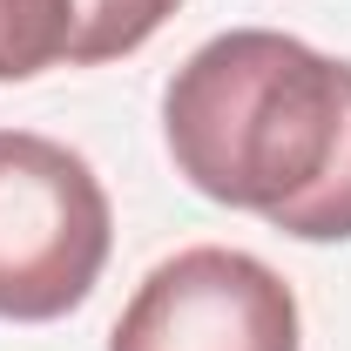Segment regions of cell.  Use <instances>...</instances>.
<instances>
[{
	"mask_svg": "<svg viewBox=\"0 0 351 351\" xmlns=\"http://www.w3.org/2000/svg\"><path fill=\"white\" fill-rule=\"evenodd\" d=\"M176 176L298 243H351V61L277 27L203 41L162 88Z\"/></svg>",
	"mask_w": 351,
	"mask_h": 351,
	"instance_id": "obj_1",
	"label": "cell"
},
{
	"mask_svg": "<svg viewBox=\"0 0 351 351\" xmlns=\"http://www.w3.org/2000/svg\"><path fill=\"white\" fill-rule=\"evenodd\" d=\"M115 210L82 149L0 129V317L54 324L101 284Z\"/></svg>",
	"mask_w": 351,
	"mask_h": 351,
	"instance_id": "obj_2",
	"label": "cell"
},
{
	"mask_svg": "<svg viewBox=\"0 0 351 351\" xmlns=\"http://www.w3.org/2000/svg\"><path fill=\"white\" fill-rule=\"evenodd\" d=\"M298 298L250 250L196 243L162 257L122 304L108 351H298Z\"/></svg>",
	"mask_w": 351,
	"mask_h": 351,
	"instance_id": "obj_3",
	"label": "cell"
},
{
	"mask_svg": "<svg viewBox=\"0 0 351 351\" xmlns=\"http://www.w3.org/2000/svg\"><path fill=\"white\" fill-rule=\"evenodd\" d=\"M75 47V0H0V82H34Z\"/></svg>",
	"mask_w": 351,
	"mask_h": 351,
	"instance_id": "obj_4",
	"label": "cell"
},
{
	"mask_svg": "<svg viewBox=\"0 0 351 351\" xmlns=\"http://www.w3.org/2000/svg\"><path fill=\"white\" fill-rule=\"evenodd\" d=\"M176 7H182V0H75V47H68V68H95V61L135 54Z\"/></svg>",
	"mask_w": 351,
	"mask_h": 351,
	"instance_id": "obj_5",
	"label": "cell"
}]
</instances>
